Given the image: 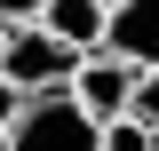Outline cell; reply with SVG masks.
<instances>
[{
    "label": "cell",
    "instance_id": "cell-1",
    "mask_svg": "<svg viewBox=\"0 0 159 151\" xmlns=\"http://www.w3.org/2000/svg\"><path fill=\"white\" fill-rule=\"evenodd\" d=\"M8 151H103V119L88 112L72 88H48V95H32L16 112Z\"/></svg>",
    "mask_w": 159,
    "mask_h": 151
},
{
    "label": "cell",
    "instance_id": "cell-2",
    "mask_svg": "<svg viewBox=\"0 0 159 151\" xmlns=\"http://www.w3.org/2000/svg\"><path fill=\"white\" fill-rule=\"evenodd\" d=\"M0 72L16 80L24 95H48V88H72L80 48H64L48 24H8V40H0Z\"/></svg>",
    "mask_w": 159,
    "mask_h": 151
},
{
    "label": "cell",
    "instance_id": "cell-3",
    "mask_svg": "<svg viewBox=\"0 0 159 151\" xmlns=\"http://www.w3.org/2000/svg\"><path fill=\"white\" fill-rule=\"evenodd\" d=\"M135 88H143V64L111 56V48L80 56V72H72V95H80L96 119H127V112H135Z\"/></svg>",
    "mask_w": 159,
    "mask_h": 151
},
{
    "label": "cell",
    "instance_id": "cell-4",
    "mask_svg": "<svg viewBox=\"0 0 159 151\" xmlns=\"http://www.w3.org/2000/svg\"><path fill=\"white\" fill-rule=\"evenodd\" d=\"M103 48L127 56V64H143V72H159V0H111Z\"/></svg>",
    "mask_w": 159,
    "mask_h": 151
},
{
    "label": "cell",
    "instance_id": "cell-5",
    "mask_svg": "<svg viewBox=\"0 0 159 151\" xmlns=\"http://www.w3.org/2000/svg\"><path fill=\"white\" fill-rule=\"evenodd\" d=\"M32 24H48V32H56L64 48H80V56H96L103 32H111V0H48Z\"/></svg>",
    "mask_w": 159,
    "mask_h": 151
},
{
    "label": "cell",
    "instance_id": "cell-6",
    "mask_svg": "<svg viewBox=\"0 0 159 151\" xmlns=\"http://www.w3.org/2000/svg\"><path fill=\"white\" fill-rule=\"evenodd\" d=\"M103 151H159V135L143 112H127V119H103Z\"/></svg>",
    "mask_w": 159,
    "mask_h": 151
},
{
    "label": "cell",
    "instance_id": "cell-7",
    "mask_svg": "<svg viewBox=\"0 0 159 151\" xmlns=\"http://www.w3.org/2000/svg\"><path fill=\"white\" fill-rule=\"evenodd\" d=\"M24 103H32V95H24L8 72H0V127H16V112H24Z\"/></svg>",
    "mask_w": 159,
    "mask_h": 151
},
{
    "label": "cell",
    "instance_id": "cell-8",
    "mask_svg": "<svg viewBox=\"0 0 159 151\" xmlns=\"http://www.w3.org/2000/svg\"><path fill=\"white\" fill-rule=\"evenodd\" d=\"M135 112L151 119V135H159V72H143V88H135Z\"/></svg>",
    "mask_w": 159,
    "mask_h": 151
},
{
    "label": "cell",
    "instance_id": "cell-9",
    "mask_svg": "<svg viewBox=\"0 0 159 151\" xmlns=\"http://www.w3.org/2000/svg\"><path fill=\"white\" fill-rule=\"evenodd\" d=\"M40 8H48V0H0V16H8V24H32Z\"/></svg>",
    "mask_w": 159,
    "mask_h": 151
},
{
    "label": "cell",
    "instance_id": "cell-10",
    "mask_svg": "<svg viewBox=\"0 0 159 151\" xmlns=\"http://www.w3.org/2000/svg\"><path fill=\"white\" fill-rule=\"evenodd\" d=\"M0 151H8V127H0Z\"/></svg>",
    "mask_w": 159,
    "mask_h": 151
},
{
    "label": "cell",
    "instance_id": "cell-11",
    "mask_svg": "<svg viewBox=\"0 0 159 151\" xmlns=\"http://www.w3.org/2000/svg\"><path fill=\"white\" fill-rule=\"evenodd\" d=\"M0 40H8V16H0Z\"/></svg>",
    "mask_w": 159,
    "mask_h": 151
}]
</instances>
